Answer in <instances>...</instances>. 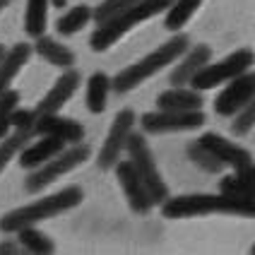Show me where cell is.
<instances>
[{"instance_id": "cell-11", "label": "cell", "mask_w": 255, "mask_h": 255, "mask_svg": "<svg viewBox=\"0 0 255 255\" xmlns=\"http://www.w3.org/2000/svg\"><path fill=\"white\" fill-rule=\"evenodd\" d=\"M111 169L116 171L118 185H121V190L126 193V200H128V205H130V210L135 214H149L152 212L154 200H152V195L147 193V188H144V183L140 181V176L135 173L130 159H128V161H121V159H118Z\"/></svg>"}, {"instance_id": "cell-35", "label": "cell", "mask_w": 255, "mask_h": 255, "mask_svg": "<svg viewBox=\"0 0 255 255\" xmlns=\"http://www.w3.org/2000/svg\"><path fill=\"white\" fill-rule=\"evenodd\" d=\"M2 56H5V46L0 43V60H2Z\"/></svg>"}, {"instance_id": "cell-18", "label": "cell", "mask_w": 255, "mask_h": 255, "mask_svg": "<svg viewBox=\"0 0 255 255\" xmlns=\"http://www.w3.org/2000/svg\"><path fill=\"white\" fill-rule=\"evenodd\" d=\"M31 53H34V51H31L29 43H17V46H12L10 51H5V56L0 60V94H2L5 89H10L12 80L29 63Z\"/></svg>"}, {"instance_id": "cell-31", "label": "cell", "mask_w": 255, "mask_h": 255, "mask_svg": "<svg viewBox=\"0 0 255 255\" xmlns=\"http://www.w3.org/2000/svg\"><path fill=\"white\" fill-rule=\"evenodd\" d=\"M34 111H27V109H14L12 116H10V128H22V126H31L34 123Z\"/></svg>"}, {"instance_id": "cell-8", "label": "cell", "mask_w": 255, "mask_h": 255, "mask_svg": "<svg viewBox=\"0 0 255 255\" xmlns=\"http://www.w3.org/2000/svg\"><path fill=\"white\" fill-rule=\"evenodd\" d=\"M205 114L198 111H164L156 109L149 114H142L140 128L147 135H169V132H190L205 126Z\"/></svg>"}, {"instance_id": "cell-26", "label": "cell", "mask_w": 255, "mask_h": 255, "mask_svg": "<svg viewBox=\"0 0 255 255\" xmlns=\"http://www.w3.org/2000/svg\"><path fill=\"white\" fill-rule=\"evenodd\" d=\"M202 0H173L169 7H166V19H164V27L169 31H178L181 27H185L193 14L200 10Z\"/></svg>"}, {"instance_id": "cell-6", "label": "cell", "mask_w": 255, "mask_h": 255, "mask_svg": "<svg viewBox=\"0 0 255 255\" xmlns=\"http://www.w3.org/2000/svg\"><path fill=\"white\" fill-rule=\"evenodd\" d=\"M126 149H128V159H130L132 169H135V173L140 176V181L144 183L147 193L152 195L154 205H161L164 200L169 198V185L164 183L161 173L156 169L154 154H152L149 144L144 140V135H140V132L132 130L130 137H128V142H126Z\"/></svg>"}, {"instance_id": "cell-1", "label": "cell", "mask_w": 255, "mask_h": 255, "mask_svg": "<svg viewBox=\"0 0 255 255\" xmlns=\"http://www.w3.org/2000/svg\"><path fill=\"white\" fill-rule=\"evenodd\" d=\"M161 214L166 219H190V217H210V214H234V217H253V198H234L224 193H190L176 195L161 202Z\"/></svg>"}, {"instance_id": "cell-12", "label": "cell", "mask_w": 255, "mask_h": 255, "mask_svg": "<svg viewBox=\"0 0 255 255\" xmlns=\"http://www.w3.org/2000/svg\"><path fill=\"white\" fill-rule=\"evenodd\" d=\"M198 142L205 147V149H210V152H212L224 166H229V169L239 171V169L253 166V154H251L246 147L227 140V137H222V135H217V132H205L202 137H198Z\"/></svg>"}, {"instance_id": "cell-27", "label": "cell", "mask_w": 255, "mask_h": 255, "mask_svg": "<svg viewBox=\"0 0 255 255\" xmlns=\"http://www.w3.org/2000/svg\"><path fill=\"white\" fill-rule=\"evenodd\" d=\"M185 152H188V159H190L198 169L205 171V173H222V169H224V164H222L210 149H205L198 140L190 142Z\"/></svg>"}, {"instance_id": "cell-5", "label": "cell", "mask_w": 255, "mask_h": 255, "mask_svg": "<svg viewBox=\"0 0 255 255\" xmlns=\"http://www.w3.org/2000/svg\"><path fill=\"white\" fill-rule=\"evenodd\" d=\"M92 154V147L85 142H75V144H65V149H60L56 156H51L48 161H43L41 166L31 169L27 178H24V190L27 193H41L46 185L56 183L58 178L68 176L70 171L82 166Z\"/></svg>"}, {"instance_id": "cell-14", "label": "cell", "mask_w": 255, "mask_h": 255, "mask_svg": "<svg viewBox=\"0 0 255 255\" xmlns=\"http://www.w3.org/2000/svg\"><path fill=\"white\" fill-rule=\"evenodd\" d=\"M34 132L36 135H48V137H58L65 144H75V142L85 140V126L72 121V118H63L60 114H41L34 118Z\"/></svg>"}, {"instance_id": "cell-21", "label": "cell", "mask_w": 255, "mask_h": 255, "mask_svg": "<svg viewBox=\"0 0 255 255\" xmlns=\"http://www.w3.org/2000/svg\"><path fill=\"white\" fill-rule=\"evenodd\" d=\"M89 22H92V5L80 2V5H75V7L68 10V12H63L58 17L56 29H58L60 36H72V34L82 31Z\"/></svg>"}, {"instance_id": "cell-32", "label": "cell", "mask_w": 255, "mask_h": 255, "mask_svg": "<svg viewBox=\"0 0 255 255\" xmlns=\"http://www.w3.org/2000/svg\"><path fill=\"white\" fill-rule=\"evenodd\" d=\"M14 253H22V246L19 243H14L12 239L0 241V255H14Z\"/></svg>"}, {"instance_id": "cell-2", "label": "cell", "mask_w": 255, "mask_h": 255, "mask_svg": "<svg viewBox=\"0 0 255 255\" xmlns=\"http://www.w3.org/2000/svg\"><path fill=\"white\" fill-rule=\"evenodd\" d=\"M85 200V190L80 185H68L63 190H58L53 195H46L41 200H34L24 207H17L12 212L0 217V231L2 234H14L22 227H36L46 219H53L58 214L70 212L77 205H82Z\"/></svg>"}, {"instance_id": "cell-28", "label": "cell", "mask_w": 255, "mask_h": 255, "mask_svg": "<svg viewBox=\"0 0 255 255\" xmlns=\"http://www.w3.org/2000/svg\"><path fill=\"white\" fill-rule=\"evenodd\" d=\"M19 106V92L17 89H5L0 94V140L10 132V116Z\"/></svg>"}, {"instance_id": "cell-34", "label": "cell", "mask_w": 255, "mask_h": 255, "mask_svg": "<svg viewBox=\"0 0 255 255\" xmlns=\"http://www.w3.org/2000/svg\"><path fill=\"white\" fill-rule=\"evenodd\" d=\"M10 2H12V0H0V12H2V10H5V7H7Z\"/></svg>"}, {"instance_id": "cell-19", "label": "cell", "mask_w": 255, "mask_h": 255, "mask_svg": "<svg viewBox=\"0 0 255 255\" xmlns=\"http://www.w3.org/2000/svg\"><path fill=\"white\" fill-rule=\"evenodd\" d=\"M31 51H36L43 60H48L53 68H60V70H68V68L75 65V53L68 46H63L58 39H53V36H46V34L36 36Z\"/></svg>"}, {"instance_id": "cell-3", "label": "cell", "mask_w": 255, "mask_h": 255, "mask_svg": "<svg viewBox=\"0 0 255 255\" xmlns=\"http://www.w3.org/2000/svg\"><path fill=\"white\" fill-rule=\"evenodd\" d=\"M190 46L188 36L181 31H173L166 43H161L159 48H154L152 53H147L144 58H140L137 63L128 65L111 80V89H116L118 94H128L135 87H140L142 82H147L149 77H154L156 72H161L166 65H173L178 58L183 56V51Z\"/></svg>"}, {"instance_id": "cell-9", "label": "cell", "mask_w": 255, "mask_h": 255, "mask_svg": "<svg viewBox=\"0 0 255 255\" xmlns=\"http://www.w3.org/2000/svg\"><path fill=\"white\" fill-rule=\"evenodd\" d=\"M135 123H137V116H135L132 109H121L116 114L114 123H111V130L106 135V142L101 144V149H99V161H97L99 169L109 171L121 159V152L126 149L128 137L135 130Z\"/></svg>"}, {"instance_id": "cell-13", "label": "cell", "mask_w": 255, "mask_h": 255, "mask_svg": "<svg viewBox=\"0 0 255 255\" xmlns=\"http://www.w3.org/2000/svg\"><path fill=\"white\" fill-rule=\"evenodd\" d=\"M82 85V75L75 70V68H68L63 70V75L56 80V85L48 89V94L43 97L36 109H34V116H41V114H58L68 101L75 97V92L80 89Z\"/></svg>"}, {"instance_id": "cell-29", "label": "cell", "mask_w": 255, "mask_h": 255, "mask_svg": "<svg viewBox=\"0 0 255 255\" xmlns=\"http://www.w3.org/2000/svg\"><path fill=\"white\" fill-rule=\"evenodd\" d=\"M231 118H234V121H231V132H234L236 137H246L255 126V99L248 101L243 109H239Z\"/></svg>"}, {"instance_id": "cell-10", "label": "cell", "mask_w": 255, "mask_h": 255, "mask_svg": "<svg viewBox=\"0 0 255 255\" xmlns=\"http://www.w3.org/2000/svg\"><path fill=\"white\" fill-rule=\"evenodd\" d=\"M255 99V72L248 70L229 80L227 87L219 92V97L214 99V114L224 116V118H231L239 109H243L248 101Z\"/></svg>"}, {"instance_id": "cell-22", "label": "cell", "mask_w": 255, "mask_h": 255, "mask_svg": "<svg viewBox=\"0 0 255 255\" xmlns=\"http://www.w3.org/2000/svg\"><path fill=\"white\" fill-rule=\"evenodd\" d=\"M17 234V241L22 246V251L34 255H51L56 253V243L53 239H48L43 231H39L36 227H22L14 231Z\"/></svg>"}, {"instance_id": "cell-30", "label": "cell", "mask_w": 255, "mask_h": 255, "mask_svg": "<svg viewBox=\"0 0 255 255\" xmlns=\"http://www.w3.org/2000/svg\"><path fill=\"white\" fill-rule=\"evenodd\" d=\"M135 0H104L101 5L97 7H92V19L97 22V24H104V22H109L111 17H116L118 12H123L128 5H132Z\"/></svg>"}, {"instance_id": "cell-23", "label": "cell", "mask_w": 255, "mask_h": 255, "mask_svg": "<svg viewBox=\"0 0 255 255\" xmlns=\"http://www.w3.org/2000/svg\"><path fill=\"white\" fill-rule=\"evenodd\" d=\"M219 193L234 198H253V166L239 169L219 181Z\"/></svg>"}, {"instance_id": "cell-15", "label": "cell", "mask_w": 255, "mask_h": 255, "mask_svg": "<svg viewBox=\"0 0 255 255\" xmlns=\"http://www.w3.org/2000/svg\"><path fill=\"white\" fill-rule=\"evenodd\" d=\"M212 60V48L207 46V43H198V46H188L183 51V56L176 60V65H173V70L169 75V82L173 87L178 85H188L193 77H195V72H200L207 63Z\"/></svg>"}, {"instance_id": "cell-7", "label": "cell", "mask_w": 255, "mask_h": 255, "mask_svg": "<svg viewBox=\"0 0 255 255\" xmlns=\"http://www.w3.org/2000/svg\"><path fill=\"white\" fill-rule=\"evenodd\" d=\"M255 65V53L251 48H239L234 51L231 56L222 58L217 63H207L200 72H195V77L188 82L193 89H200V92H207V89H214L219 85H227L229 80L239 77L243 72H248Z\"/></svg>"}, {"instance_id": "cell-33", "label": "cell", "mask_w": 255, "mask_h": 255, "mask_svg": "<svg viewBox=\"0 0 255 255\" xmlns=\"http://www.w3.org/2000/svg\"><path fill=\"white\" fill-rule=\"evenodd\" d=\"M51 5H53V7H65L68 0H51Z\"/></svg>"}, {"instance_id": "cell-25", "label": "cell", "mask_w": 255, "mask_h": 255, "mask_svg": "<svg viewBox=\"0 0 255 255\" xmlns=\"http://www.w3.org/2000/svg\"><path fill=\"white\" fill-rule=\"evenodd\" d=\"M48 7L51 0H27V10H24V31L31 39L41 36L48 24Z\"/></svg>"}, {"instance_id": "cell-16", "label": "cell", "mask_w": 255, "mask_h": 255, "mask_svg": "<svg viewBox=\"0 0 255 255\" xmlns=\"http://www.w3.org/2000/svg\"><path fill=\"white\" fill-rule=\"evenodd\" d=\"M202 104H205L202 92L183 85L171 87L156 97V109H164V111H198L202 109Z\"/></svg>"}, {"instance_id": "cell-4", "label": "cell", "mask_w": 255, "mask_h": 255, "mask_svg": "<svg viewBox=\"0 0 255 255\" xmlns=\"http://www.w3.org/2000/svg\"><path fill=\"white\" fill-rule=\"evenodd\" d=\"M173 0H135L132 5H128L123 12H118L116 17H111L109 22L104 24H97L94 34L89 36V46L94 53H101V51H109L121 36H126L130 29H135L137 24L147 22L156 17L159 12H166Z\"/></svg>"}, {"instance_id": "cell-17", "label": "cell", "mask_w": 255, "mask_h": 255, "mask_svg": "<svg viewBox=\"0 0 255 255\" xmlns=\"http://www.w3.org/2000/svg\"><path fill=\"white\" fill-rule=\"evenodd\" d=\"M60 149H65V142L58 140V137H48V135H39V142H31L24 144L17 154H19V166L22 169H36L41 166L43 161H48L51 156H56Z\"/></svg>"}, {"instance_id": "cell-20", "label": "cell", "mask_w": 255, "mask_h": 255, "mask_svg": "<svg viewBox=\"0 0 255 255\" xmlns=\"http://www.w3.org/2000/svg\"><path fill=\"white\" fill-rule=\"evenodd\" d=\"M36 137L34 132V123L31 126H22V128H14V132H7L2 140H0V173L7 169V164L12 161L17 152Z\"/></svg>"}, {"instance_id": "cell-24", "label": "cell", "mask_w": 255, "mask_h": 255, "mask_svg": "<svg viewBox=\"0 0 255 255\" xmlns=\"http://www.w3.org/2000/svg\"><path fill=\"white\" fill-rule=\"evenodd\" d=\"M109 92H111V77L106 72H94L87 80V109L92 114H101L106 109Z\"/></svg>"}]
</instances>
